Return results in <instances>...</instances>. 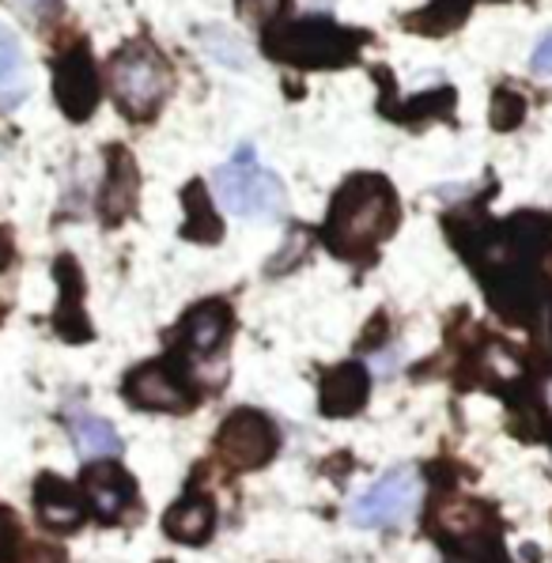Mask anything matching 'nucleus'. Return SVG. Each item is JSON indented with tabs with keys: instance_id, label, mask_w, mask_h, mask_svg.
<instances>
[{
	"instance_id": "obj_1",
	"label": "nucleus",
	"mask_w": 552,
	"mask_h": 563,
	"mask_svg": "<svg viewBox=\"0 0 552 563\" xmlns=\"http://www.w3.org/2000/svg\"><path fill=\"white\" fill-rule=\"evenodd\" d=\"M394 223H398V201H394L390 186L375 175H360L333 197L325 239L338 254L360 257L390 235Z\"/></svg>"
},
{
	"instance_id": "obj_2",
	"label": "nucleus",
	"mask_w": 552,
	"mask_h": 563,
	"mask_svg": "<svg viewBox=\"0 0 552 563\" xmlns=\"http://www.w3.org/2000/svg\"><path fill=\"white\" fill-rule=\"evenodd\" d=\"M216 201L228 208L239 220H280L288 212V194H284V181L265 170L254 159V152L243 148L235 159H228L220 170L212 175Z\"/></svg>"
},
{
	"instance_id": "obj_3",
	"label": "nucleus",
	"mask_w": 552,
	"mask_h": 563,
	"mask_svg": "<svg viewBox=\"0 0 552 563\" xmlns=\"http://www.w3.org/2000/svg\"><path fill=\"white\" fill-rule=\"evenodd\" d=\"M110 88H114V99L125 114L133 118H148L159 110V102L167 99L170 88V68L167 60L159 57V49L144 46V42H133L110 65Z\"/></svg>"
},
{
	"instance_id": "obj_4",
	"label": "nucleus",
	"mask_w": 552,
	"mask_h": 563,
	"mask_svg": "<svg viewBox=\"0 0 552 563\" xmlns=\"http://www.w3.org/2000/svg\"><path fill=\"white\" fill-rule=\"evenodd\" d=\"M420 499H424V484L412 465H398L386 476L349 504V522L360 530H390V526H405L417 515Z\"/></svg>"
},
{
	"instance_id": "obj_5",
	"label": "nucleus",
	"mask_w": 552,
	"mask_h": 563,
	"mask_svg": "<svg viewBox=\"0 0 552 563\" xmlns=\"http://www.w3.org/2000/svg\"><path fill=\"white\" fill-rule=\"evenodd\" d=\"M220 454L239 470H262L276 454V431L262 412L239 409L235 416L223 420L220 431Z\"/></svg>"
},
{
	"instance_id": "obj_6",
	"label": "nucleus",
	"mask_w": 552,
	"mask_h": 563,
	"mask_svg": "<svg viewBox=\"0 0 552 563\" xmlns=\"http://www.w3.org/2000/svg\"><path fill=\"white\" fill-rule=\"evenodd\" d=\"M269 46L288 60H310V65H325V60H341L352 54V46H341V34H333L325 23H291L280 38H269Z\"/></svg>"
},
{
	"instance_id": "obj_7",
	"label": "nucleus",
	"mask_w": 552,
	"mask_h": 563,
	"mask_svg": "<svg viewBox=\"0 0 552 563\" xmlns=\"http://www.w3.org/2000/svg\"><path fill=\"white\" fill-rule=\"evenodd\" d=\"M84 496H88V504L102 522H118L125 507L133 504V481H129V473H122V465L95 462L84 473Z\"/></svg>"
},
{
	"instance_id": "obj_8",
	"label": "nucleus",
	"mask_w": 552,
	"mask_h": 563,
	"mask_svg": "<svg viewBox=\"0 0 552 563\" xmlns=\"http://www.w3.org/2000/svg\"><path fill=\"white\" fill-rule=\"evenodd\" d=\"M125 394L133 397L141 409H183V405H189V394L183 386H178V378L170 375L167 367H159V363H148V367L133 371L125 383Z\"/></svg>"
},
{
	"instance_id": "obj_9",
	"label": "nucleus",
	"mask_w": 552,
	"mask_h": 563,
	"mask_svg": "<svg viewBox=\"0 0 552 563\" xmlns=\"http://www.w3.org/2000/svg\"><path fill=\"white\" fill-rule=\"evenodd\" d=\"M57 102L65 107L68 118L84 121L99 102V80H95V68L84 54L65 57L62 73H57Z\"/></svg>"
},
{
	"instance_id": "obj_10",
	"label": "nucleus",
	"mask_w": 552,
	"mask_h": 563,
	"mask_svg": "<svg viewBox=\"0 0 552 563\" xmlns=\"http://www.w3.org/2000/svg\"><path fill=\"white\" fill-rule=\"evenodd\" d=\"M367 367L360 363H341L338 371H330L322 383V412L325 416H352L364 409L367 401Z\"/></svg>"
},
{
	"instance_id": "obj_11",
	"label": "nucleus",
	"mask_w": 552,
	"mask_h": 563,
	"mask_svg": "<svg viewBox=\"0 0 552 563\" xmlns=\"http://www.w3.org/2000/svg\"><path fill=\"white\" fill-rule=\"evenodd\" d=\"M34 507H38V515L46 518L49 526H57V530H76L84 518L80 496L68 488L62 476H49V473L42 476L38 488H34Z\"/></svg>"
},
{
	"instance_id": "obj_12",
	"label": "nucleus",
	"mask_w": 552,
	"mask_h": 563,
	"mask_svg": "<svg viewBox=\"0 0 552 563\" xmlns=\"http://www.w3.org/2000/svg\"><path fill=\"white\" fill-rule=\"evenodd\" d=\"M27 99V57L12 27L0 23V107L12 110Z\"/></svg>"
},
{
	"instance_id": "obj_13",
	"label": "nucleus",
	"mask_w": 552,
	"mask_h": 563,
	"mask_svg": "<svg viewBox=\"0 0 552 563\" xmlns=\"http://www.w3.org/2000/svg\"><path fill=\"white\" fill-rule=\"evenodd\" d=\"M212 522H216V510H212L209 499H201V496L183 499V504L170 507L167 518H163L167 533L175 537V541H186V544H201L205 537L212 533Z\"/></svg>"
},
{
	"instance_id": "obj_14",
	"label": "nucleus",
	"mask_w": 552,
	"mask_h": 563,
	"mask_svg": "<svg viewBox=\"0 0 552 563\" xmlns=\"http://www.w3.org/2000/svg\"><path fill=\"white\" fill-rule=\"evenodd\" d=\"M68 431H73V443H76V450H80V457H88V462H99V457L118 454V450H122V435H118L102 416L76 412L73 423H68Z\"/></svg>"
},
{
	"instance_id": "obj_15",
	"label": "nucleus",
	"mask_w": 552,
	"mask_h": 563,
	"mask_svg": "<svg viewBox=\"0 0 552 563\" xmlns=\"http://www.w3.org/2000/svg\"><path fill=\"white\" fill-rule=\"evenodd\" d=\"M228 329H231L228 307H223V302H201V307L186 318V341H189V349L205 356V352L220 349Z\"/></svg>"
},
{
	"instance_id": "obj_16",
	"label": "nucleus",
	"mask_w": 552,
	"mask_h": 563,
	"mask_svg": "<svg viewBox=\"0 0 552 563\" xmlns=\"http://www.w3.org/2000/svg\"><path fill=\"white\" fill-rule=\"evenodd\" d=\"M197 42H201L205 54H209L212 60H220V65L250 68V49L243 46V38H239L235 31L220 27V23H209V27L197 31Z\"/></svg>"
},
{
	"instance_id": "obj_17",
	"label": "nucleus",
	"mask_w": 552,
	"mask_h": 563,
	"mask_svg": "<svg viewBox=\"0 0 552 563\" xmlns=\"http://www.w3.org/2000/svg\"><path fill=\"white\" fill-rule=\"evenodd\" d=\"M465 12H470V0H435V4L424 8V12L409 15V27L443 34V31L459 27V23L465 20Z\"/></svg>"
},
{
	"instance_id": "obj_18",
	"label": "nucleus",
	"mask_w": 552,
	"mask_h": 563,
	"mask_svg": "<svg viewBox=\"0 0 552 563\" xmlns=\"http://www.w3.org/2000/svg\"><path fill=\"white\" fill-rule=\"evenodd\" d=\"M122 186H136V175H133V163H129V155L122 152H114V167H110V189H107V197H102V208H107V216L110 220H118V216H125L129 205L125 197H122Z\"/></svg>"
},
{
	"instance_id": "obj_19",
	"label": "nucleus",
	"mask_w": 552,
	"mask_h": 563,
	"mask_svg": "<svg viewBox=\"0 0 552 563\" xmlns=\"http://www.w3.org/2000/svg\"><path fill=\"white\" fill-rule=\"evenodd\" d=\"M522 99L519 95H511V91H499L496 95V102H492V121H496V129H511V125H519L522 121Z\"/></svg>"
},
{
	"instance_id": "obj_20",
	"label": "nucleus",
	"mask_w": 552,
	"mask_h": 563,
	"mask_svg": "<svg viewBox=\"0 0 552 563\" xmlns=\"http://www.w3.org/2000/svg\"><path fill=\"white\" fill-rule=\"evenodd\" d=\"M530 65H533V73H538V76H552V31L538 42Z\"/></svg>"
},
{
	"instance_id": "obj_21",
	"label": "nucleus",
	"mask_w": 552,
	"mask_h": 563,
	"mask_svg": "<svg viewBox=\"0 0 552 563\" xmlns=\"http://www.w3.org/2000/svg\"><path fill=\"white\" fill-rule=\"evenodd\" d=\"M239 4H243V12L250 20H269V15L280 12L284 0H239Z\"/></svg>"
},
{
	"instance_id": "obj_22",
	"label": "nucleus",
	"mask_w": 552,
	"mask_h": 563,
	"mask_svg": "<svg viewBox=\"0 0 552 563\" xmlns=\"http://www.w3.org/2000/svg\"><path fill=\"white\" fill-rule=\"evenodd\" d=\"M15 541V522H12V515L8 510H0V549L8 552V544Z\"/></svg>"
},
{
	"instance_id": "obj_23",
	"label": "nucleus",
	"mask_w": 552,
	"mask_h": 563,
	"mask_svg": "<svg viewBox=\"0 0 552 563\" xmlns=\"http://www.w3.org/2000/svg\"><path fill=\"white\" fill-rule=\"evenodd\" d=\"M23 563H57V556H54V549H46V544H34V549H27Z\"/></svg>"
},
{
	"instance_id": "obj_24",
	"label": "nucleus",
	"mask_w": 552,
	"mask_h": 563,
	"mask_svg": "<svg viewBox=\"0 0 552 563\" xmlns=\"http://www.w3.org/2000/svg\"><path fill=\"white\" fill-rule=\"evenodd\" d=\"M8 262H12V235L0 228V268H8Z\"/></svg>"
},
{
	"instance_id": "obj_25",
	"label": "nucleus",
	"mask_w": 552,
	"mask_h": 563,
	"mask_svg": "<svg viewBox=\"0 0 552 563\" xmlns=\"http://www.w3.org/2000/svg\"><path fill=\"white\" fill-rule=\"evenodd\" d=\"M23 4H42V0H23Z\"/></svg>"
}]
</instances>
